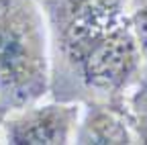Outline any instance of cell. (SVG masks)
<instances>
[{
    "label": "cell",
    "instance_id": "cell-6",
    "mask_svg": "<svg viewBox=\"0 0 147 145\" xmlns=\"http://www.w3.org/2000/svg\"><path fill=\"white\" fill-rule=\"evenodd\" d=\"M127 14L139 53L147 65V0H127Z\"/></svg>",
    "mask_w": 147,
    "mask_h": 145
},
{
    "label": "cell",
    "instance_id": "cell-7",
    "mask_svg": "<svg viewBox=\"0 0 147 145\" xmlns=\"http://www.w3.org/2000/svg\"><path fill=\"white\" fill-rule=\"evenodd\" d=\"M10 111V108L4 104V100L0 98V129H2V121H4V117H6V113Z\"/></svg>",
    "mask_w": 147,
    "mask_h": 145
},
{
    "label": "cell",
    "instance_id": "cell-3",
    "mask_svg": "<svg viewBox=\"0 0 147 145\" xmlns=\"http://www.w3.org/2000/svg\"><path fill=\"white\" fill-rule=\"evenodd\" d=\"M82 104L57 102L29 104L6 113L0 141L10 145H65L74 143Z\"/></svg>",
    "mask_w": 147,
    "mask_h": 145
},
{
    "label": "cell",
    "instance_id": "cell-5",
    "mask_svg": "<svg viewBox=\"0 0 147 145\" xmlns=\"http://www.w3.org/2000/svg\"><path fill=\"white\" fill-rule=\"evenodd\" d=\"M125 104L135 143L147 145V65L137 78V82L127 90Z\"/></svg>",
    "mask_w": 147,
    "mask_h": 145
},
{
    "label": "cell",
    "instance_id": "cell-2",
    "mask_svg": "<svg viewBox=\"0 0 147 145\" xmlns=\"http://www.w3.org/2000/svg\"><path fill=\"white\" fill-rule=\"evenodd\" d=\"M49 92V35L39 0H0V98L10 108Z\"/></svg>",
    "mask_w": 147,
    "mask_h": 145
},
{
    "label": "cell",
    "instance_id": "cell-4",
    "mask_svg": "<svg viewBox=\"0 0 147 145\" xmlns=\"http://www.w3.org/2000/svg\"><path fill=\"white\" fill-rule=\"evenodd\" d=\"M74 143L82 145H129L135 143V135L129 125V117L123 111L104 104H86L84 115L76 125Z\"/></svg>",
    "mask_w": 147,
    "mask_h": 145
},
{
    "label": "cell",
    "instance_id": "cell-1",
    "mask_svg": "<svg viewBox=\"0 0 147 145\" xmlns=\"http://www.w3.org/2000/svg\"><path fill=\"white\" fill-rule=\"evenodd\" d=\"M39 2L49 35L47 96L127 113V90L145 69L129 23L127 0Z\"/></svg>",
    "mask_w": 147,
    "mask_h": 145
}]
</instances>
